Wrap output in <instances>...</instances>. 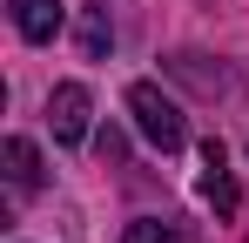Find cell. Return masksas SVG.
I'll list each match as a JSON object with an SVG mask.
<instances>
[{"instance_id": "1", "label": "cell", "mask_w": 249, "mask_h": 243, "mask_svg": "<svg viewBox=\"0 0 249 243\" xmlns=\"http://www.w3.org/2000/svg\"><path fill=\"white\" fill-rule=\"evenodd\" d=\"M128 115H135V128H142V135H148L162 156H175V149L189 142V122H182V108L168 101L155 81H135V88H128Z\"/></svg>"}, {"instance_id": "2", "label": "cell", "mask_w": 249, "mask_h": 243, "mask_svg": "<svg viewBox=\"0 0 249 243\" xmlns=\"http://www.w3.org/2000/svg\"><path fill=\"white\" fill-rule=\"evenodd\" d=\"M88 115H94V101H88L81 81H61V88L47 95V128H54V142H61V149L88 142Z\"/></svg>"}, {"instance_id": "3", "label": "cell", "mask_w": 249, "mask_h": 243, "mask_svg": "<svg viewBox=\"0 0 249 243\" xmlns=\"http://www.w3.org/2000/svg\"><path fill=\"white\" fill-rule=\"evenodd\" d=\"M202 196L215 202V216H236V209H243L236 182H229V156H222V142H215V135L202 142Z\"/></svg>"}, {"instance_id": "4", "label": "cell", "mask_w": 249, "mask_h": 243, "mask_svg": "<svg viewBox=\"0 0 249 243\" xmlns=\"http://www.w3.org/2000/svg\"><path fill=\"white\" fill-rule=\"evenodd\" d=\"M7 14H14L20 40H54L61 34V0H7Z\"/></svg>"}, {"instance_id": "5", "label": "cell", "mask_w": 249, "mask_h": 243, "mask_svg": "<svg viewBox=\"0 0 249 243\" xmlns=\"http://www.w3.org/2000/svg\"><path fill=\"white\" fill-rule=\"evenodd\" d=\"M7 182H14V196H34V189H41V156H34L27 135L7 142Z\"/></svg>"}, {"instance_id": "6", "label": "cell", "mask_w": 249, "mask_h": 243, "mask_svg": "<svg viewBox=\"0 0 249 243\" xmlns=\"http://www.w3.org/2000/svg\"><path fill=\"white\" fill-rule=\"evenodd\" d=\"M108 47H115V20H108V0H94V7H81V54L108 61Z\"/></svg>"}, {"instance_id": "7", "label": "cell", "mask_w": 249, "mask_h": 243, "mask_svg": "<svg viewBox=\"0 0 249 243\" xmlns=\"http://www.w3.org/2000/svg\"><path fill=\"white\" fill-rule=\"evenodd\" d=\"M122 243H182V230H175V223H162V216H135Z\"/></svg>"}]
</instances>
